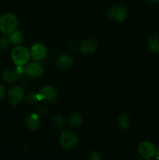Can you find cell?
<instances>
[{"label":"cell","mask_w":159,"mask_h":160,"mask_svg":"<svg viewBox=\"0 0 159 160\" xmlns=\"http://www.w3.org/2000/svg\"><path fill=\"white\" fill-rule=\"evenodd\" d=\"M25 124L31 131H37L41 126L40 118L37 114H31L25 120Z\"/></svg>","instance_id":"obj_11"},{"label":"cell","mask_w":159,"mask_h":160,"mask_svg":"<svg viewBox=\"0 0 159 160\" xmlns=\"http://www.w3.org/2000/svg\"><path fill=\"white\" fill-rule=\"evenodd\" d=\"M88 159L90 160H101L102 159L101 154L99 152H92L89 154Z\"/></svg>","instance_id":"obj_20"},{"label":"cell","mask_w":159,"mask_h":160,"mask_svg":"<svg viewBox=\"0 0 159 160\" xmlns=\"http://www.w3.org/2000/svg\"><path fill=\"white\" fill-rule=\"evenodd\" d=\"M154 156H155V159L159 160V146L157 148H156L155 150V154H154Z\"/></svg>","instance_id":"obj_23"},{"label":"cell","mask_w":159,"mask_h":160,"mask_svg":"<svg viewBox=\"0 0 159 160\" xmlns=\"http://www.w3.org/2000/svg\"><path fill=\"white\" fill-rule=\"evenodd\" d=\"M83 122V118L80 114L73 113L69 117L68 125L72 128H76L81 125Z\"/></svg>","instance_id":"obj_14"},{"label":"cell","mask_w":159,"mask_h":160,"mask_svg":"<svg viewBox=\"0 0 159 160\" xmlns=\"http://www.w3.org/2000/svg\"><path fill=\"white\" fill-rule=\"evenodd\" d=\"M149 2H153V3H157L159 2V0H148Z\"/></svg>","instance_id":"obj_24"},{"label":"cell","mask_w":159,"mask_h":160,"mask_svg":"<svg viewBox=\"0 0 159 160\" xmlns=\"http://www.w3.org/2000/svg\"><path fill=\"white\" fill-rule=\"evenodd\" d=\"M24 92L22 88L19 86H15L9 89L8 92V101L12 106H17L20 104L23 99Z\"/></svg>","instance_id":"obj_5"},{"label":"cell","mask_w":159,"mask_h":160,"mask_svg":"<svg viewBox=\"0 0 159 160\" xmlns=\"http://www.w3.org/2000/svg\"><path fill=\"white\" fill-rule=\"evenodd\" d=\"M9 38L11 44L18 45L23 41V34L22 33V31L15 30V31L9 34Z\"/></svg>","instance_id":"obj_13"},{"label":"cell","mask_w":159,"mask_h":160,"mask_svg":"<svg viewBox=\"0 0 159 160\" xmlns=\"http://www.w3.org/2000/svg\"><path fill=\"white\" fill-rule=\"evenodd\" d=\"M17 76H18V74H17V72L12 70H6L2 73L3 80L9 84L15 83L17 80Z\"/></svg>","instance_id":"obj_15"},{"label":"cell","mask_w":159,"mask_h":160,"mask_svg":"<svg viewBox=\"0 0 159 160\" xmlns=\"http://www.w3.org/2000/svg\"><path fill=\"white\" fill-rule=\"evenodd\" d=\"M48 54L46 46L41 43H36L31 47V55L35 60H42L45 59Z\"/></svg>","instance_id":"obj_8"},{"label":"cell","mask_w":159,"mask_h":160,"mask_svg":"<svg viewBox=\"0 0 159 160\" xmlns=\"http://www.w3.org/2000/svg\"><path fill=\"white\" fill-rule=\"evenodd\" d=\"M30 51L24 46L17 45L11 52L12 61L17 66H23L26 64L30 59Z\"/></svg>","instance_id":"obj_2"},{"label":"cell","mask_w":159,"mask_h":160,"mask_svg":"<svg viewBox=\"0 0 159 160\" xmlns=\"http://www.w3.org/2000/svg\"><path fill=\"white\" fill-rule=\"evenodd\" d=\"M58 98V94L55 88L51 85H47L42 88L40 93L37 95V99H45L49 102H55Z\"/></svg>","instance_id":"obj_6"},{"label":"cell","mask_w":159,"mask_h":160,"mask_svg":"<svg viewBox=\"0 0 159 160\" xmlns=\"http://www.w3.org/2000/svg\"><path fill=\"white\" fill-rule=\"evenodd\" d=\"M73 63V60L70 56L67 55H61L56 59L55 64L58 68L62 69V70H65L69 69L72 67Z\"/></svg>","instance_id":"obj_12"},{"label":"cell","mask_w":159,"mask_h":160,"mask_svg":"<svg viewBox=\"0 0 159 160\" xmlns=\"http://www.w3.org/2000/svg\"><path fill=\"white\" fill-rule=\"evenodd\" d=\"M25 73L32 78H38L43 75L44 70L41 65L37 62H33L28 64L24 70Z\"/></svg>","instance_id":"obj_9"},{"label":"cell","mask_w":159,"mask_h":160,"mask_svg":"<svg viewBox=\"0 0 159 160\" xmlns=\"http://www.w3.org/2000/svg\"><path fill=\"white\" fill-rule=\"evenodd\" d=\"M53 121H54L55 124L59 128H62L65 124V119L61 116H55V117H53Z\"/></svg>","instance_id":"obj_19"},{"label":"cell","mask_w":159,"mask_h":160,"mask_svg":"<svg viewBox=\"0 0 159 160\" xmlns=\"http://www.w3.org/2000/svg\"><path fill=\"white\" fill-rule=\"evenodd\" d=\"M9 44H10V41H9V38L6 37V36L0 38V49H6L9 45Z\"/></svg>","instance_id":"obj_18"},{"label":"cell","mask_w":159,"mask_h":160,"mask_svg":"<svg viewBox=\"0 0 159 160\" xmlns=\"http://www.w3.org/2000/svg\"><path fill=\"white\" fill-rule=\"evenodd\" d=\"M131 120L130 117L128 114L123 113L118 117V125L119 128L121 129H127L129 126H130Z\"/></svg>","instance_id":"obj_16"},{"label":"cell","mask_w":159,"mask_h":160,"mask_svg":"<svg viewBox=\"0 0 159 160\" xmlns=\"http://www.w3.org/2000/svg\"><path fill=\"white\" fill-rule=\"evenodd\" d=\"M18 18L12 13H5L0 17V31L4 34H9L18 27Z\"/></svg>","instance_id":"obj_1"},{"label":"cell","mask_w":159,"mask_h":160,"mask_svg":"<svg viewBox=\"0 0 159 160\" xmlns=\"http://www.w3.org/2000/svg\"><path fill=\"white\" fill-rule=\"evenodd\" d=\"M59 142L62 148L65 149H72L77 145L78 137L73 131H65L61 134Z\"/></svg>","instance_id":"obj_3"},{"label":"cell","mask_w":159,"mask_h":160,"mask_svg":"<svg viewBox=\"0 0 159 160\" xmlns=\"http://www.w3.org/2000/svg\"><path fill=\"white\" fill-rule=\"evenodd\" d=\"M156 147L154 144L149 142H143L139 145L138 152L141 156L145 159H150V158L154 156L155 154Z\"/></svg>","instance_id":"obj_7"},{"label":"cell","mask_w":159,"mask_h":160,"mask_svg":"<svg viewBox=\"0 0 159 160\" xmlns=\"http://www.w3.org/2000/svg\"><path fill=\"white\" fill-rule=\"evenodd\" d=\"M98 48V43L93 39H86L80 45V50L84 54H92Z\"/></svg>","instance_id":"obj_10"},{"label":"cell","mask_w":159,"mask_h":160,"mask_svg":"<svg viewBox=\"0 0 159 160\" xmlns=\"http://www.w3.org/2000/svg\"><path fill=\"white\" fill-rule=\"evenodd\" d=\"M108 16L109 18L116 20V21H123L126 18L127 11L124 6H120V5H115L108 9Z\"/></svg>","instance_id":"obj_4"},{"label":"cell","mask_w":159,"mask_h":160,"mask_svg":"<svg viewBox=\"0 0 159 160\" xmlns=\"http://www.w3.org/2000/svg\"><path fill=\"white\" fill-rule=\"evenodd\" d=\"M148 48L153 53L159 52V38L155 35L151 36L148 40Z\"/></svg>","instance_id":"obj_17"},{"label":"cell","mask_w":159,"mask_h":160,"mask_svg":"<svg viewBox=\"0 0 159 160\" xmlns=\"http://www.w3.org/2000/svg\"><path fill=\"white\" fill-rule=\"evenodd\" d=\"M6 96V88L3 85L0 84V100L3 99Z\"/></svg>","instance_id":"obj_22"},{"label":"cell","mask_w":159,"mask_h":160,"mask_svg":"<svg viewBox=\"0 0 159 160\" xmlns=\"http://www.w3.org/2000/svg\"><path fill=\"white\" fill-rule=\"evenodd\" d=\"M36 100H38L37 99V95H36L34 92H31V93L28 94L27 98H26V101L28 102H34Z\"/></svg>","instance_id":"obj_21"}]
</instances>
